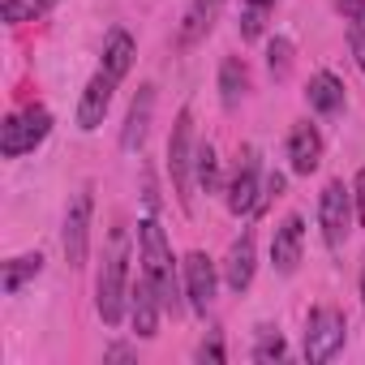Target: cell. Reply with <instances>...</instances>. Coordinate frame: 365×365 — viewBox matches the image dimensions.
<instances>
[{"mask_svg":"<svg viewBox=\"0 0 365 365\" xmlns=\"http://www.w3.org/2000/svg\"><path fill=\"white\" fill-rule=\"evenodd\" d=\"M194 163H198V150H194V112L180 108L176 112V125H172V138H168V172H172V190H176V202L180 211H194Z\"/></svg>","mask_w":365,"mask_h":365,"instance_id":"obj_3","label":"cell"},{"mask_svg":"<svg viewBox=\"0 0 365 365\" xmlns=\"http://www.w3.org/2000/svg\"><path fill=\"white\" fill-rule=\"evenodd\" d=\"M133 56H138V43H133V35L129 31H108V39H103V56H99V69L108 73V78H125L129 69H133Z\"/></svg>","mask_w":365,"mask_h":365,"instance_id":"obj_16","label":"cell"},{"mask_svg":"<svg viewBox=\"0 0 365 365\" xmlns=\"http://www.w3.org/2000/svg\"><path fill=\"white\" fill-rule=\"evenodd\" d=\"M56 0H5V22L9 26H22V22H35L39 14H48Z\"/></svg>","mask_w":365,"mask_h":365,"instance_id":"obj_22","label":"cell"},{"mask_svg":"<svg viewBox=\"0 0 365 365\" xmlns=\"http://www.w3.org/2000/svg\"><path fill=\"white\" fill-rule=\"evenodd\" d=\"M43 271V258L39 254H22V258H9L5 262V271H0V292L5 297H18L35 275Z\"/></svg>","mask_w":365,"mask_h":365,"instance_id":"obj_19","label":"cell"},{"mask_svg":"<svg viewBox=\"0 0 365 365\" xmlns=\"http://www.w3.org/2000/svg\"><path fill=\"white\" fill-rule=\"evenodd\" d=\"M150 112H155V86H138V95L129 103V116H125V129H120V150H138L146 142Z\"/></svg>","mask_w":365,"mask_h":365,"instance_id":"obj_14","label":"cell"},{"mask_svg":"<svg viewBox=\"0 0 365 365\" xmlns=\"http://www.w3.org/2000/svg\"><path fill=\"white\" fill-rule=\"evenodd\" d=\"M245 5H258V9H275L279 0H245Z\"/></svg>","mask_w":365,"mask_h":365,"instance_id":"obj_31","label":"cell"},{"mask_svg":"<svg viewBox=\"0 0 365 365\" xmlns=\"http://www.w3.org/2000/svg\"><path fill=\"white\" fill-rule=\"evenodd\" d=\"M356 194H352V202H356V215H361V228H365V168L356 172V185H352Z\"/></svg>","mask_w":365,"mask_h":365,"instance_id":"obj_29","label":"cell"},{"mask_svg":"<svg viewBox=\"0 0 365 365\" xmlns=\"http://www.w3.org/2000/svg\"><path fill=\"white\" fill-rule=\"evenodd\" d=\"M267 65H271L275 78H284V73L292 69V43H288V39H271V48H267Z\"/></svg>","mask_w":365,"mask_h":365,"instance_id":"obj_23","label":"cell"},{"mask_svg":"<svg viewBox=\"0 0 365 365\" xmlns=\"http://www.w3.org/2000/svg\"><path fill=\"white\" fill-rule=\"evenodd\" d=\"M194 176H198L202 194H215V190H220V159H215V146H211V142H202V146H198V163H194Z\"/></svg>","mask_w":365,"mask_h":365,"instance_id":"obj_21","label":"cell"},{"mask_svg":"<svg viewBox=\"0 0 365 365\" xmlns=\"http://www.w3.org/2000/svg\"><path fill=\"white\" fill-rule=\"evenodd\" d=\"M301 245H305V224H301V215H288L271 241V262L279 275H292L301 267Z\"/></svg>","mask_w":365,"mask_h":365,"instance_id":"obj_12","label":"cell"},{"mask_svg":"<svg viewBox=\"0 0 365 365\" xmlns=\"http://www.w3.org/2000/svg\"><path fill=\"white\" fill-rule=\"evenodd\" d=\"M228 352H224V344H220V335H211V339H202L198 344V361H224Z\"/></svg>","mask_w":365,"mask_h":365,"instance_id":"obj_27","label":"cell"},{"mask_svg":"<svg viewBox=\"0 0 365 365\" xmlns=\"http://www.w3.org/2000/svg\"><path fill=\"white\" fill-rule=\"evenodd\" d=\"M224 202L232 215H254L258 202H262V163H258V150L245 146L232 176H228V185H224Z\"/></svg>","mask_w":365,"mask_h":365,"instance_id":"obj_6","label":"cell"},{"mask_svg":"<svg viewBox=\"0 0 365 365\" xmlns=\"http://www.w3.org/2000/svg\"><path fill=\"white\" fill-rule=\"evenodd\" d=\"M138 250H142V275L155 284L159 301H163V314H180L185 301H180V284H176V267H172V250H168V237L159 228L155 215H146L138 224Z\"/></svg>","mask_w":365,"mask_h":365,"instance_id":"obj_2","label":"cell"},{"mask_svg":"<svg viewBox=\"0 0 365 365\" xmlns=\"http://www.w3.org/2000/svg\"><path fill=\"white\" fill-rule=\"evenodd\" d=\"M95 309L108 327H116L129 309V232L125 228H116L108 237V254H103V267L95 279Z\"/></svg>","mask_w":365,"mask_h":365,"instance_id":"obj_1","label":"cell"},{"mask_svg":"<svg viewBox=\"0 0 365 365\" xmlns=\"http://www.w3.org/2000/svg\"><path fill=\"white\" fill-rule=\"evenodd\" d=\"M335 9H339L348 22H356V18H365V0H335Z\"/></svg>","mask_w":365,"mask_h":365,"instance_id":"obj_28","label":"cell"},{"mask_svg":"<svg viewBox=\"0 0 365 365\" xmlns=\"http://www.w3.org/2000/svg\"><path fill=\"white\" fill-rule=\"evenodd\" d=\"M112 91H116V78H108L103 69L86 82V91H82V99H78V129H82V133H91V129L103 125V116H108V108H112Z\"/></svg>","mask_w":365,"mask_h":365,"instance_id":"obj_11","label":"cell"},{"mask_svg":"<svg viewBox=\"0 0 365 365\" xmlns=\"http://www.w3.org/2000/svg\"><path fill=\"white\" fill-rule=\"evenodd\" d=\"M279 356H284V339H279L275 331H262V339H258V348H254V361L267 365V361H279Z\"/></svg>","mask_w":365,"mask_h":365,"instance_id":"obj_25","label":"cell"},{"mask_svg":"<svg viewBox=\"0 0 365 365\" xmlns=\"http://www.w3.org/2000/svg\"><path fill=\"white\" fill-rule=\"evenodd\" d=\"M305 99H309V108H314L318 116H335V112H344V82H339L335 73L318 69V73L309 78V86H305Z\"/></svg>","mask_w":365,"mask_h":365,"instance_id":"obj_17","label":"cell"},{"mask_svg":"<svg viewBox=\"0 0 365 365\" xmlns=\"http://www.w3.org/2000/svg\"><path fill=\"white\" fill-rule=\"evenodd\" d=\"M254 262H258V250H254V232H241L224 258V284L232 292H245L254 284Z\"/></svg>","mask_w":365,"mask_h":365,"instance_id":"obj_13","label":"cell"},{"mask_svg":"<svg viewBox=\"0 0 365 365\" xmlns=\"http://www.w3.org/2000/svg\"><path fill=\"white\" fill-rule=\"evenodd\" d=\"M348 48H352V56H356V65H361V73H365V18L348 22Z\"/></svg>","mask_w":365,"mask_h":365,"instance_id":"obj_26","label":"cell"},{"mask_svg":"<svg viewBox=\"0 0 365 365\" xmlns=\"http://www.w3.org/2000/svg\"><path fill=\"white\" fill-rule=\"evenodd\" d=\"M103 356H108V361H129V356H133V348H125V344H112Z\"/></svg>","mask_w":365,"mask_h":365,"instance_id":"obj_30","label":"cell"},{"mask_svg":"<svg viewBox=\"0 0 365 365\" xmlns=\"http://www.w3.org/2000/svg\"><path fill=\"white\" fill-rule=\"evenodd\" d=\"M318 224H322V241L331 250H339L352 232V194L344 190V180H331V185L318 194Z\"/></svg>","mask_w":365,"mask_h":365,"instance_id":"obj_8","label":"cell"},{"mask_svg":"<svg viewBox=\"0 0 365 365\" xmlns=\"http://www.w3.org/2000/svg\"><path fill=\"white\" fill-rule=\"evenodd\" d=\"M288 163H292L297 176H309L322 163V133L314 125H297L288 133Z\"/></svg>","mask_w":365,"mask_h":365,"instance_id":"obj_15","label":"cell"},{"mask_svg":"<svg viewBox=\"0 0 365 365\" xmlns=\"http://www.w3.org/2000/svg\"><path fill=\"white\" fill-rule=\"evenodd\" d=\"M180 271H185V297H190V309L207 318V309H211V301H215V284H220V279H215V262H211L202 250H194V254H185Z\"/></svg>","mask_w":365,"mask_h":365,"instance_id":"obj_9","label":"cell"},{"mask_svg":"<svg viewBox=\"0 0 365 365\" xmlns=\"http://www.w3.org/2000/svg\"><path fill=\"white\" fill-rule=\"evenodd\" d=\"M159 314H163V301H159L155 284L146 275H138V284H129V322H133V335L150 339L159 331Z\"/></svg>","mask_w":365,"mask_h":365,"instance_id":"obj_10","label":"cell"},{"mask_svg":"<svg viewBox=\"0 0 365 365\" xmlns=\"http://www.w3.org/2000/svg\"><path fill=\"white\" fill-rule=\"evenodd\" d=\"M361 297H365V262H361Z\"/></svg>","mask_w":365,"mask_h":365,"instance_id":"obj_32","label":"cell"},{"mask_svg":"<svg viewBox=\"0 0 365 365\" xmlns=\"http://www.w3.org/2000/svg\"><path fill=\"white\" fill-rule=\"evenodd\" d=\"M48 133H52V112L48 108H22V112H14L5 125H0V150H5V159H22Z\"/></svg>","mask_w":365,"mask_h":365,"instance_id":"obj_5","label":"cell"},{"mask_svg":"<svg viewBox=\"0 0 365 365\" xmlns=\"http://www.w3.org/2000/svg\"><path fill=\"white\" fill-rule=\"evenodd\" d=\"M91 211H95V198H91V185H82L65 211V232H61V245H65V262L69 267H86V250H91Z\"/></svg>","mask_w":365,"mask_h":365,"instance_id":"obj_7","label":"cell"},{"mask_svg":"<svg viewBox=\"0 0 365 365\" xmlns=\"http://www.w3.org/2000/svg\"><path fill=\"white\" fill-rule=\"evenodd\" d=\"M220 9H224V0H194L185 22H180V48H194L211 31V22L220 18Z\"/></svg>","mask_w":365,"mask_h":365,"instance_id":"obj_18","label":"cell"},{"mask_svg":"<svg viewBox=\"0 0 365 365\" xmlns=\"http://www.w3.org/2000/svg\"><path fill=\"white\" fill-rule=\"evenodd\" d=\"M344 339H348V322L335 305L309 309V318H305V361L309 365H327L331 356H339Z\"/></svg>","mask_w":365,"mask_h":365,"instance_id":"obj_4","label":"cell"},{"mask_svg":"<svg viewBox=\"0 0 365 365\" xmlns=\"http://www.w3.org/2000/svg\"><path fill=\"white\" fill-rule=\"evenodd\" d=\"M245 65L237 61V56H228L224 65H220V99H224V108H237L241 103V95H245Z\"/></svg>","mask_w":365,"mask_h":365,"instance_id":"obj_20","label":"cell"},{"mask_svg":"<svg viewBox=\"0 0 365 365\" xmlns=\"http://www.w3.org/2000/svg\"><path fill=\"white\" fill-rule=\"evenodd\" d=\"M267 14H271V9L245 5V9H241V39H258V35H262V26H267Z\"/></svg>","mask_w":365,"mask_h":365,"instance_id":"obj_24","label":"cell"}]
</instances>
